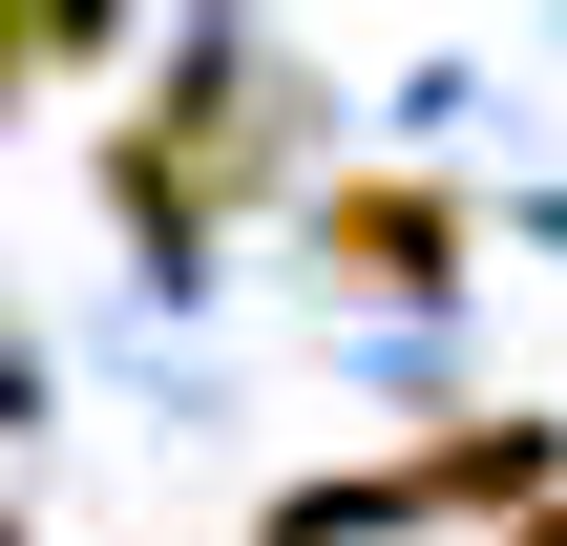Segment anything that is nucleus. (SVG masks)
<instances>
[{"mask_svg":"<svg viewBox=\"0 0 567 546\" xmlns=\"http://www.w3.org/2000/svg\"><path fill=\"white\" fill-rule=\"evenodd\" d=\"M526 546H567V505H526Z\"/></svg>","mask_w":567,"mask_h":546,"instance_id":"nucleus-4","label":"nucleus"},{"mask_svg":"<svg viewBox=\"0 0 567 546\" xmlns=\"http://www.w3.org/2000/svg\"><path fill=\"white\" fill-rule=\"evenodd\" d=\"M316 253H337V295H442L463 274V189L358 168V189H316Z\"/></svg>","mask_w":567,"mask_h":546,"instance_id":"nucleus-2","label":"nucleus"},{"mask_svg":"<svg viewBox=\"0 0 567 546\" xmlns=\"http://www.w3.org/2000/svg\"><path fill=\"white\" fill-rule=\"evenodd\" d=\"M21 63H84V21H0V105H21Z\"/></svg>","mask_w":567,"mask_h":546,"instance_id":"nucleus-3","label":"nucleus"},{"mask_svg":"<svg viewBox=\"0 0 567 546\" xmlns=\"http://www.w3.org/2000/svg\"><path fill=\"white\" fill-rule=\"evenodd\" d=\"M274 147H295V84H274L252 42H189V84L105 147V189H126V231H147V253H210V210H231Z\"/></svg>","mask_w":567,"mask_h":546,"instance_id":"nucleus-1","label":"nucleus"}]
</instances>
